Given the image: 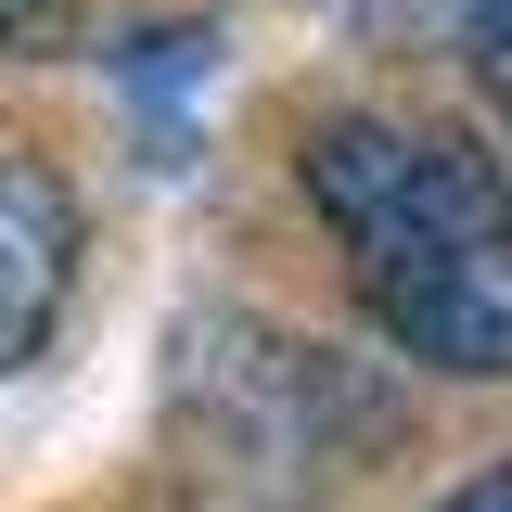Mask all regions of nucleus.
<instances>
[{
  "mask_svg": "<svg viewBox=\"0 0 512 512\" xmlns=\"http://www.w3.org/2000/svg\"><path fill=\"white\" fill-rule=\"evenodd\" d=\"M77 26H90V0H0V52H13V64L77 52Z\"/></svg>",
  "mask_w": 512,
  "mask_h": 512,
  "instance_id": "nucleus-5",
  "label": "nucleus"
},
{
  "mask_svg": "<svg viewBox=\"0 0 512 512\" xmlns=\"http://www.w3.org/2000/svg\"><path fill=\"white\" fill-rule=\"evenodd\" d=\"M64 295H77V192L52 154H0V372L52 346Z\"/></svg>",
  "mask_w": 512,
  "mask_h": 512,
  "instance_id": "nucleus-4",
  "label": "nucleus"
},
{
  "mask_svg": "<svg viewBox=\"0 0 512 512\" xmlns=\"http://www.w3.org/2000/svg\"><path fill=\"white\" fill-rule=\"evenodd\" d=\"M461 52H474V90L512 116V0H461Z\"/></svg>",
  "mask_w": 512,
  "mask_h": 512,
  "instance_id": "nucleus-6",
  "label": "nucleus"
},
{
  "mask_svg": "<svg viewBox=\"0 0 512 512\" xmlns=\"http://www.w3.org/2000/svg\"><path fill=\"white\" fill-rule=\"evenodd\" d=\"M436 512H512V461H487V474H461Z\"/></svg>",
  "mask_w": 512,
  "mask_h": 512,
  "instance_id": "nucleus-7",
  "label": "nucleus"
},
{
  "mask_svg": "<svg viewBox=\"0 0 512 512\" xmlns=\"http://www.w3.org/2000/svg\"><path fill=\"white\" fill-rule=\"evenodd\" d=\"M346 282H359L372 333L410 359V372H461V384H500L512 372V218L346 256Z\"/></svg>",
  "mask_w": 512,
  "mask_h": 512,
  "instance_id": "nucleus-2",
  "label": "nucleus"
},
{
  "mask_svg": "<svg viewBox=\"0 0 512 512\" xmlns=\"http://www.w3.org/2000/svg\"><path fill=\"white\" fill-rule=\"evenodd\" d=\"M320 231L346 256H384V244H423V231H474V218H512V180L461 141V128H410V116H320L308 154Z\"/></svg>",
  "mask_w": 512,
  "mask_h": 512,
  "instance_id": "nucleus-1",
  "label": "nucleus"
},
{
  "mask_svg": "<svg viewBox=\"0 0 512 512\" xmlns=\"http://www.w3.org/2000/svg\"><path fill=\"white\" fill-rule=\"evenodd\" d=\"M192 410L205 423H231L244 448H269V461H320V448H359L384 436V397L333 346H295V333H256V320H205L192 333Z\"/></svg>",
  "mask_w": 512,
  "mask_h": 512,
  "instance_id": "nucleus-3",
  "label": "nucleus"
}]
</instances>
